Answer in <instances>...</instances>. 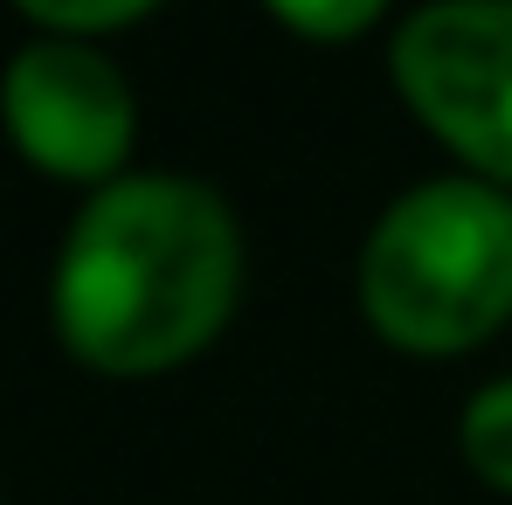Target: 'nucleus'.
Instances as JSON below:
<instances>
[{
    "instance_id": "nucleus-1",
    "label": "nucleus",
    "mask_w": 512,
    "mask_h": 505,
    "mask_svg": "<svg viewBox=\"0 0 512 505\" xmlns=\"http://www.w3.org/2000/svg\"><path fill=\"white\" fill-rule=\"evenodd\" d=\"M243 236L215 187L111 180L56 256V333L97 374H160L229 326Z\"/></svg>"
},
{
    "instance_id": "nucleus-2",
    "label": "nucleus",
    "mask_w": 512,
    "mask_h": 505,
    "mask_svg": "<svg viewBox=\"0 0 512 505\" xmlns=\"http://www.w3.org/2000/svg\"><path fill=\"white\" fill-rule=\"evenodd\" d=\"M360 305L409 353H464L512 319V201L492 180L409 187L360 250Z\"/></svg>"
},
{
    "instance_id": "nucleus-3",
    "label": "nucleus",
    "mask_w": 512,
    "mask_h": 505,
    "mask_svg": "<svg viewBox=\"0 0 512 505\" xmlns=\"http://www.w3.org/2000/svg\"><path fill=\"white\" fill-rule=\"evenodd\" d=\"M388 70L429 132L512 187V0H429L402 21Z\"/></svg>"
},
{
    "instance_id": "nucleus-4",
    "label": "nucleus",
    "mask_w": 512,
    "mask_h": 505,
    "mask_svg": "<svg viewBox=\"0 0 512 505\" xmlns=\"http://www.w3.org/2000/svg\"><path fill=\"white\" fill-rule=\"evenodd\" d=\"M0 111L14 146L56 180H111L132 153V84L77 35L28 42L0 77Z\"/></svg>"
},
{
    "instance_id": "nucleus-5",
    "label": "nucleus",
    "mask_w": 512,
    "mask_h": 505,
    "mask_svg": "<svg viewBox=\"0 0 512 505\" xmlns=\"http://www.w3.org/2000/svg\"><path fill=\"white\" fill-rule=\"evenodd\" d=\"M464 457L485 485L512 492V381H492L464 409Z\"/></svg>"
},
{
    "instance_id": "nucleus-6",
    "label": "nucleus",
    "mask_w": 512,
    "mask_h": 505,
    "mask_svg": "<svg viewBox=\"0 0 512 505\" xmlns=\"http://www.w3.org/2000/svg\"><path fill=\"white\" fill-rule=\"evenodd\" d=\"M263 7H270L284 28L312 35V42H346V35L374 28L388 0H263Z\"/></svg>"
},
{
    "instance_id": "nucleus-7",
    "label": "nucleus",
    "mask_w": 512,
    "mask_h": 505,
    "mask_svg": "<svg viewBox=\"0 0 512 505\" xmlns=\"http://www.w3.org/2000/svg\"><path fill=\"white\" fill-rule=\"evenodd\" d=\"M21 14H35V21H49L56 35H97V28H125V21H139L146 7H160V0H14Z\"/></svg>"
}]
</instances>
